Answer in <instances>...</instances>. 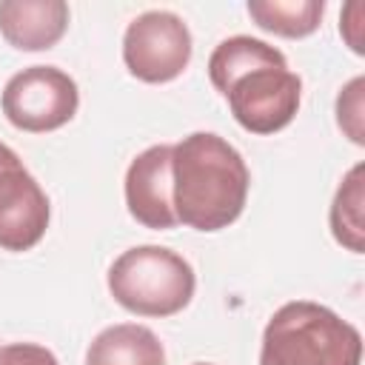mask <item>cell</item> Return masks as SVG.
<instances>
[{"label": "cell", "mask_w": 365, "mask_h": 365, "mask_svg": "<svg viewBox=\"0 0 365 365\" xmlns=\"http://www.w3.org/2000/svg\"><path fill=\"white\" fill-rule=\"evenodd\" d=\"M208 80L228 100L234 120L259 137L282 131L299 111L302 80L285 54L257 37L234 34L208 57Z\"/></svg>", "instance_id": "obj_1"}, {"label": "cell", "mask_w": 365, "mask_h": 365, "mask_svg": "<svg viewBox=\"0 0 365 365\" xmlns=\"http://www.w3.org/2000/svg\"><path fill=\"white\" fill-rule=\"evenodd\" d=\"M251 174L242 154L214 131H194L171 145V200L180 225L222 231L240 220Z\"/></svg>", "instance_id": "obj_2"}, {"label": "cell", "mask_w": 365, "mask_h": 365, "mask_svg": "<svg viewBox=\"0 0 365 365\" xmlns=\"http://www.w3.org/2000/svg\"><path fill=\"white\" fill-rule=\"evenodd\" d=\"M362 334L328 305L291 299L262 328L259 365H359Z\"/></svg>", "instance_id": "obj_3"}, {"label": "cell", "mask_w": 365, "mask_h": 365, "mask_svg": "<svg viewBox=\"0 0 365 365\" xmlns=\"http://www.w3.org/2000/svg\"><path fill=\"white\" fill-rule=\"evenodd\" d=\"M108 294L137 317H174L194 299L197 274L191 262L165 245H134L108 268Z\"/></svg>", "instance_id": "obj_4"}, {"label": "cell", "mask_w": 365, "mask_h": 365, "mask_svg": "<svg viewBox=\"0 0 365 365\" xmlns=\"http://www.w3.org/2000/svg\"><path fill=\"white\" fill-rule=\"evenodd\" d=\"M0 108L17 131L46 134L74 120L80 88L57 66H29L9 77L0 94Z\"/></svg>", "instance_id": "obj_5"}, {"label": "cell", "mask_w": 365, "mask_h": 365, "mask_svg": "<svg viewBox=\"0 0 365 365\" xmlns=\"http://www.w3.org/2000/svg\"><path fill=\"white\" fill-rule=\"evenodd\" d=\"M194 40L185 20L165 9L137 14L123 34V63L131 77L148 86L177 80L191 63Z\"/></svg>", "instance_id": "obj_6"}, {"label": "cell", "mask_w": 365, "mask_h": 365, "mask_svg": "<svg viewBox=\"0 0 365 365\" xmlns=\"http://www.w3.org/2000/svg\"><path fill=\"white\" fill-rule=\"evenodd\" d=\"M51 205L14 148L0 143V248L31 251L48 228Z\"/></svg>", "instance_id": "obj_7"}, {"label": "cell", "mask_w": 365, "mask_h": 365, "mask_svg": "<svg viewBox=\"0 0 365 365\" xmlns=\"http://www.w3.org/2000/svg\"><path fill=\"white\" fill-rule=\"evenodd\" d=\"M125 208L131 220L151 231L177 228L174 200H171V145H148L125 168Z\"/></svg>", "instance_id": "obj_8"}, {"label": "cell", "mask_w": 365, "mask_h": 365, "mask_svg": "<svg viewBox=\"0 0 365 365\" xmlns=\"http://www.w3.org/2000/svg\"><path fill=\"white\" fill-rule=\"evenodd\" d=\"M71 11L63 0H3L0 3V34L17 51H46L54 48L66 29Z\"/></svg>", "instance_id": "obj_9"}, {"label": "cell", "mask_w": 365, "mask_h": 365, "mask_svg": "<svg viewBox=\"0 0 365 365\" xmlns=\"http://www.w3.org/2000/svg\"><path fill=\"white\" fill-rule=\"evenodd\" d=\"M86 365H165V348L151 328L117 322L91 339Z\"/></svg>", "instance_id": "obj_10"}, {"label": "cell", "mask_w": 365, "mask_h": 365, "mask_svg": "<svg viewBox=\"0 0 365 365\" xmlns=\"http://www.w3.org/2000/svg\"><path fill=\"white\" fill-rule=\"evenodd\" d=\"M328 225L334 240L348 248L351 254L365 251V165L356 163L339 182L331 211H328Z\"/></svg>", "instance_id": "obj_11"}, {"label": "cell", "mask_w": 365, "mask_h": 365, "mask_svg": "<svg viewBox=\"0 0 365 365\" xmlns=\"http://www.w3.org/2000/svg\"><path fill=\"white\" fill-rule=\"evenodd\" d=\"M245 9L262 31L285 40H302L314 34L325 14L322 0H248Z\"/></svg>", "instance_id": "obj_12"}, {"label": "cell", "mask_w": 365, "mask_h": 365, "mask_svg": "<svg viewBox=\"0 0 365 365\" xmlns=\"http://www.w3.org/2000/svg\"><path fill=\"white\" fill-rule=\"evenodd\" d=\"M336 125L354 145H365V77L362 74L339 88Z\"/></svg>", "instance_id": "obj_13"}, {"label": "cell", "mask_w": 365, "mask_h": 365, "mask_svg": "<svg viewBox=\"0 0 365 365\" xmlns=\"http://www.w3.org/2000/svg\"><path fill=\"white\" fill-rule=\"evenodd\" d=\"M0 365H60V362L46 345L6 342V345H0Z\"/></svg>", "instance_id": "obj_14"}, {"label": "cell", "mask_w": 365, "mask_h": 365, "mask_svg": "<svg viewBox=\"0 0 365 365\" xmlns=\"http://www.w3.org/2000/svg\"><path fill=\"white\" fill-rule=\"evenodd\" d=\"M339 34L354 54H365V3L354 0L339 14Z\"/></svg>", "instance_id": "obj_15"}, {"label": "cell", "mask_w": 365, "mask_h": 365, "mask_svg": "<svg viewBox=\"0 0 365 365\" xmlns=\"http://www.w3.org/2000/svg\"><path fill=\"white\" fill-rule=\"evenodd\" d=\"M191 365H211V362H191Z\"/></svg>", "instance_id": "obj_16"}]
</instances>
